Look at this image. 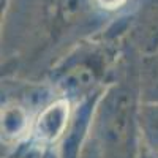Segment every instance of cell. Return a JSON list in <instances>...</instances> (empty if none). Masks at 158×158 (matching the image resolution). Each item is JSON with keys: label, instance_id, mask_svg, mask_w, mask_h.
I'll return each instance as SVG.
<instances>
[{"label": "cell", "instance_id": "52a82bcc", "mask_svg": "<svg viewBox=\"0 0 158 158\" xmlns=\"http://www.w3.org/2000/svg\"><path fill=\"white\" fill-rule=\"evenodd\" d=\"M84 158H98V156H97V155H95V153H92V155H85V156H84Z\"/></svg>", "mask_w": 158, "mask_h": 158}, {"label": "cell", "instance_id": "ba28073f", "mask_svg": "<svg viewBox=\"0 0 158 158\" xmlns=\"http://www.w3.org/2000/svg\"><path fill=\"white\" fill-rule=\"evenodd\" d=\"M6 3H8V0H2V8H5Z\"/></svg>", "mask_w": 158, "mask_h": 158}, {"label": "cell", "instance_id": "7a4b0ae2", "mask_svg": "<svg viewBox=\"0 0 158 158\" xmlns=\"http://www.w3.org/2000/svg\"><path fill=\"white\" fill-rule=\"evenodd\" d=\"M68 103L57 101L48 106L35 123V135L40 141L43 142H54L59 139L63 131L67 130L68 123Z\"/></svg>", "mask_w": 158, "mask_h": 158}, {"label": "cell", "instance_id": "6da1fadb", "mask_svg": "<svg viewBox=\"0 0 158 158\" xmlns=\"http://www.w3.org/2000/svg\"><path fill=\"white\" fill-rule=\"evenodd\" d=\"M98 136L103 158H131L135 139V95L127 87L109 92L100 109Z\"/></svg>", "mask_w": 158, "mask_h": 158}, {"label": "cell", "instance_id": "8992f818", "mask_svg": "<svg viewBox=\"0 0 158 158\" xmlns=\"http://www.w3.org/2000/svg\"><path fill=\"white\" fill-rule=\"evenodd\" d=\"M95 2L104 10H115L118 6H122L127 0H95Z\"/></svg>", "mask_w": 158, "mask_h": 158}, {"label": "cell", "instance_id": "5b68a950", "mask_svg": "<svg viewBox=\"0 0 158 158\" xmlns=\"http://www.w3.org/2000/svg\"><path fill=\"white\" fill-rule=\"evenodd\" d=\"M146 84H147L149 94H153L152 98L158 100V59H155V62L150 65L146 77Z\"/></svg>", "mask_w": 158, "mask_h": 158}, {"label": "cell", "instance_id": "3957f363", "mask_svg": "<svg viewBox=\"0 0 158 158\" xmlns=\"http://www.w3.org/2000/svg\"><path fill=\"white\" fill-rule=\"evenodd\" d=\"M27 125L25 112L18 106H10L2 112V131L5 138H18Z\"/></svg>", "mask_w": 158, "mask_h": 158}, {"label": "cell", "instance_id": "277c9868", "mask_svg": "<svg viewBox=\"0 0 158 158\" xmlns=\"http://www.w3.org/2000/svg\"><path fill=\"white\" fill-rule=\"evenodd\" d=\"M141 127L144 136L150 142V146L158 149V103L144 106L141 111Z\"/></svg>", "mask_w": 158, "mask_h": 158}]
</instances>
